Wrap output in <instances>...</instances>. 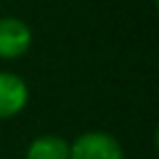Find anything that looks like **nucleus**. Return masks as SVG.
Segmentation results:
<instances>
[{
    "instance_id": "4",
    "label": "nucleus",
    "mask_w": 159,
    "mask_h": 159,
    "mask_svg": "<svg viewBox=\"0 0 159 159\" xmlns=\"http://www.w3.org/2000/svg\"><path fill=\"white\" fill-rule=\"evenodd\" d=\"M26 159H68L70 140L59 134H40L26 145Z\"/></svg>"
},
{
    "instance_id": "2",
    "label": "nucleus",
    "mask_w": 159,
    "mask_h": 159,
    "mask_svg": "<svg viewBox=\"0 0 159 159\" xmlns=\"http://www.w3.org/2000/svg\"><path fill=\"white\" fill-rule=\"evenodd\" d=\"M33 47V28L21 16H0V59L16 61Z\"/></svg>"
},
{
    "instance_id": "3",
    "label": "nucleus",
    "mask_w": 159,
    "mask_h": 159,
    "mask_svg": "<svg viewBox=\"0 0 159 159\" xmlns=\"http://www.w3.org/2000/svg\"><path fill=\"white\" fill-rule=\"evenodd\" d=\"M30 89L19 73L0 70V122L14 119L28 105Z\"/></svg>"
},
{
    "instance_id": "1",
    "label": "nucleus",
    "mask_w": 159,
    "mask_h": 159,
    "mask_svg": "<svg viewBox=\"0 0 159 159\" xmlns=\"http://www.w3.org/2000/svg\"><path fill=\"white\" fill-rule=\"evenodd\" d=\"M68 159H126L124 148L110 131H84L70 140Z\"/></svg>"
}]
</instances>
